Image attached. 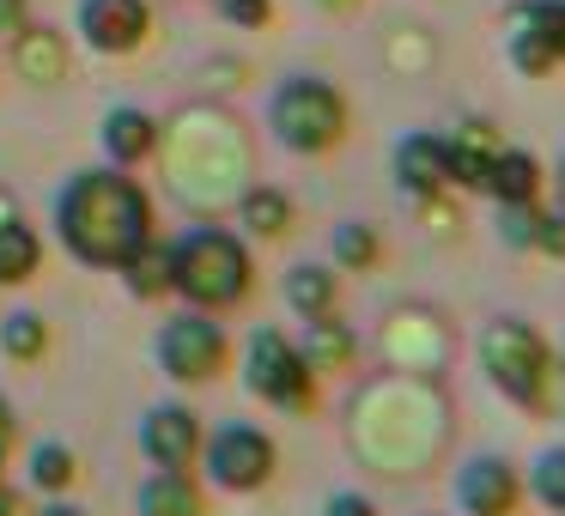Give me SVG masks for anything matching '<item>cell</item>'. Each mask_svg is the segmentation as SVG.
I'll return each mask as SVG.
<instances>
[{
  "label": "cell",
  "mask_w": 565,
  "mask_h": 516,
  "mask_svg": "<svg viewBox=\"0 0 565 516\" xmlns=\"http://www.w3.org/2000/svg\"><path fill=\"white\" fill-rule=\"evenodd\" d=\"M55 232L62 249L86 268H128L140 244H152V201L140 195L135 176L116 171H79L55 195Z\"/></svg>",
  "instance_id": "cell-1"
},
{
  "label": "cell",
  "mask_w": 565,
  "mask_h": 516,
  "mask_svg": "<svg viewBox=\"0 0 565 516\" xmlns=\"http://www.w3.org/2000/svg\"><path fill=\"white\" fill-rule=\"evenodd\" d=\"M171 292L195 310H232L249 298V249L220 225H201L183 244H171Z\"/></svg>",
  "instance_id": "cell-2"
},
{
  "label": "cell",
  "mask_w": 565,
  "mask_h": 516,
  "mask_svg": "<svg viewBox=\"0 0 565 516\" xmlns=\"http://www.w3.org/2000/svg\"><path fill=\"white\" fill-rule=\"evenodd\" d=\"M480 365H487L492 389L516 407H547L553 401V346L541 341L529 322L516 316H492L480 329Z\"/></svg>",
  "instance_id": "cell-3"
},
{
  "label": "cell",
  "mask_w": 565,
  "mask_h": 516,
  "mask_svg": "<svg viewBox=\"0 0 565 516\" xmlns=\"http://www.w3.org/2000/svg\"><path fill=\"white\" fill-rule=\"evenodd\" d=\"M268 128H274V140H280L286 152L317 159V152H329V147L347 140V98L329 86V79L298 74V79H286V86H274Z\"/></svg>",
  "instance_id": "cell-4"
},
{
  "label": "cell",
  "mask_w": 565,
  "mask_h": 516,
  "mask_svg": "<svg viewBox=\"0 0 565 516\" xmlns=\"http://www.w3.org/2000/svg\"><path fill=\"white\" fill-rule=\"evenodd\" d=\"M244 383L280 413H310L317 407V370H310L305 346L286 341L280 329H256L244 353Z\"/></svg>",
  "instance_id": "cell-5"
},
{
  "label": "cell",
  "mask_w": 565,
  "mask_h": 516,
  "mask_svg": "<svg viewBox=\"0 0 565 516\" xmlns=\"http://www.w3.org/2000/svg\"><path fill=\"white\" fill-rule=\"evenodd\" d=\"M201 474L220 492H256L274 474V438L256 426H220L201 438Z\"/></svg>",
  "instance_id": "cell-6"
},
{
  "label": "cell",
  "mask_w": 565,
  "mask_h": 516,
  "mask_svg": "<svg viewBox=\"0 0 565 516\" xmlns=\"http://www.w3.org/2000/svg\"><path fill=\"white\" fill-rule=\"evenodd\" d=\"M159 358L177 383H213L225 370V329L207 310H183V316L164 322L159 334Z\"/></svg>",
  "instance_id": "cell-7"
},
{
  "label": "cell",
  "mask_w": 565,
  "mask_h": 516,
  "mask_svg": "<svg viewBox=\"0 0 565 516\" xmlns=\"http://www.w3.org/2000/svg\"><path fill=\"white\" fill-rule=\"evenodd\" d=\"M152 31L147 0H79V37L98 55H135Z\"/></svg>",
  "instance_id": "cell-8"
},
{
  "label": "cell",
  "mask_w": 565,
  "mask_h": 516,
  "mask_svg": "<svg viewBox=\"0 0 565 516\" xmlns=\"http://www.w3.org/2000/svg\"><path fill=\"white\" fill-rule=\"evenodd\" d=\"M456 504H462V516H516V504H523V474H516L504 455H475V462L456 474Z\"/></svg>",
  "instance_id": "cell-9"
},
{
  "label": "cell",
  "mask_w": 565,
  "mask_h": 516,
  "mask_svg": "<svg viewBox=\"0 0 565 516\" xmlns=\"http://www.w3.org/2000/svg\"><path fill=\"white\" fill-rule=\"evenodd\" d=\"M140 450H147L152 467H189L201 455V419L189 407L164 401L140 419Z\"/></svg>",
  "instance_id": "cell-10"
},
{
  "label": "cell",
  "mask_w": 565,
  "mask_h": 516,
  "mask_svg": "<svg viewBox=\"0 0 565 516\" xmlns=\"http://www.w3.org/2000/svg\"><path fill=\"white\" fill-rule=\"evenodd\" d=\"M511 147V140L499 135L492 122H462L456 135H444V159H450V183L462 189H480L487 195V176L492 164H499V152Z\"/></svg>",
  "instance_id": "cell-11"
},
{
  "label": "cell",
  "mask_w": 565,
  "mask_h": 516,
  "mask_svg": "<svg viewBox=\"0 0 565 516\" xmlns=\"http://www.w3.org/2000/svg\"><path fill=\"white\" fill-rule=\"evenodd\" d=\"M395 176L407 195L431 201L450 189V159H444V135H402L395 140Z\"/></svg>",
  "instance_id": "cell-12"
},
{
  "label": "cell",
  "mask_w": 565,
  "mask_h": 516,
  "mask_svg": "<svg viewBox=\"0 0 565 516\" xmlns=\"http://www.w3.org/2000/svg\"><path fill=\"white\" fill-rule=\"evenodd\" d=\"M499 232L511 249H541V256H565V225L553 207H541V201H511V207H499Z\"/></svg>",
  "instance_id": "cell-13"
},
{
  "label": "cell",
  "mask_w": 565,
  "mask_h": 516,
  "mask_svg": "<svg viewBox=\"0 0 565 516\" xmlns=\"http://www.w3.org/2000/svg\"><path fill=\"white\" fill-rule=\"evenodd\" d=\"M98 140H104V152H110L116 171H128V164L152 159V147H159V122H152L147 110H128V104H122V110L104 116Z\"/></svg>",
  "instance_id": "cell-14"
},
{
  "label": "cell",
  "mask_w": 565,
  "mask_h": 516,
  "mask_svg": "<svg viewBox=\"0 0 565 516\" xmlns=\"http://www.w3.org/2000/svg\"><path fill=\"white\" fill-rule=\"evenodd\" d=\"M13 67L19 79H38V86L67 79V37L62 31H13Z\"/></svg>",
  "instance_id": "cell-15"
},
{
  "label": "cell",
  "mask_w": 565,
  "mask_h": 516,
  "mask_svg": "<svg viewBox=\"0 0 565 516\" xmlns=\"http://www.w3.org/2000/svg\"><path fill=\"white\" fill-rule=\"evenodd\" d=\"M487 195L499 201V207H511V201H541V164H535V152L504 147L499 164H492V176H487Z\"/></svg>",
  "instance_id": "cell-16"
},
{
  "label": "cell",
  "mask_w": 565,
  "mask_h": 516,
  "mask_svg": "<svg viewBox=\"0 0 565 516\" xmlns=\"http://www.w3.org/2000/svg\"><path fill=\"white\" fill-rule=\"evenodd\" d=\"M140 516H201V486L183 467H159L140 486Z\"/></svg>",
  "instance_id": "cell-17"
},
{
  "label": "cell",
  "mask_w": 565,
  "mask_h": 516,
  "mask_svg": "<svg viewBox=\"0 0 565 516\" xmlns=\"http://www.w3.org/2000/svg\"><path fill=\"white\" fill-rule=\"evenodd\" d=\"M38 268H43L38 232H31L19 213H7V219H0V286H25Z\"/></svg>",
  "instance_id": "cell-18"
},
{
  "label": "cell",
  "mask_w": 565,
  "mask_h": 516,
  "mask_svg": "<svg viewBox=\"0 0 565 516\" xmlns=\"http://www.w3.org/2000/svg\"><path fill=\"white\" fill-rule=\"evenodd\" d=\"M286 304H292L305 322L334 316V273L317 268V261H298V268L286 273Z\"/></svg>",
  "instance_id": "cell-19"
},
{
  "label": "cell",
  "mask_w": 565,
  "mask_h": 516,
  "mask_svg": "<svg viewBox=\"0 0 565 516\" xmlns=\"http://www.w3.org/2000/svg\"><path fill=\"white\" fill-rule=\"evenodd\" d=\"M353 353H359V341H353V329H347V322H334V316L310 322V341H305L310 370H341V365H353Z\"/></svg>",
  "instance_id": "cell-20"
},
{
  "label": "cell",
  "mask_w": 565,
  "mask_h": 516,
  "mask_svg": "<svg viewBox=\"0 0 565 516\" xmlns=\"http://www.w3.org/2000/svg\"><path fill=\"white\" fill-rule=\"evenodd\" d=\"M128 292L135 298H164L171 292V244H159V237H152V244H140L135 256H128Z\"/></svg>",
  "instance_id": "cell-21"
},
{
  "label": "cell",
  "mask_w": 565,
  "mask_h": 516,
  "mask_svg": "<svg viewBox=\"0 0 565 516\" xmlns=\"http://www.w3.org/2000/svg\"><path fill=\"white\" fill-rule=\"evenodd\" d=\"M237 219L256 237H280L286 225H292V201H286L280 189H249V195L237 201Z\"/></svg>",
  "instance_id": "cell-22"
},
{
  "label": "cell",
  "mask_w": 565,
  "mask_h": 516,
  "mask_svg": "<svg viewBox=\"0 0 565 516\" xmlns=\"http://www.w3.org/2000/svg\"><path fill=\"white\" fill-rule=\"evenodd\" d=\"M43 346H50V329H43L38 310H13V316L0 322V353L7 358L31 365V358H43Z\"/></svg>",
  "instance_id": "cell-23"
},
{
  "label": "cell",
  "mask_w": 565,
  "mask_h": 516,
  "mask_svg": "<svg viewBox=\"0 0 565 516\" xmlns=\"http://www.w3.org/2000/svg\"><path fill=\"white\" fill-rule=\"evenodd\" d=\"M529 492H535V504H547V510L565 516V443H553V450L535 455V467H529Z\"/></svg>",
  "instance_id": "cell-24"
},
{
  "label": "cell",
  "mask_w": 565,
  "mask_h": 516,
  "mask_svg": "<svg viewBox=\"0 0 565 516\" xmlns=\"http://www.w3.org/2000/svg\"><path fill=\"white\" fill-rule=\"evenodd\" d=\"M31 486H43V492L74 486V450H67V443H38V450H31Z\"/></svg>",
  "instance_id": "cell-25"
},
{
  "label": "cell",
  "mask_w": 565,
  "mask_h": 516,
  "mask_svg": "<svg viewBox=\"0 0 565 516\" xmlns=\"http://www.w3.org/2000/svg\"><path fill=\"white\" fill-rule=\"evenodd\" d=\"M334 261H341V268H353V273H365L371 261H377V232H371V225H341V232H334Z\"/></svg>",
  "instance_id": "cell-26"
},
{
  "label": "cell",
  "mask_w": 565,
  "mask_h": 516,
  "mask_svg": "<svg viewBox=\"0 0 565 516\" xmlns=\"http://www.w3.org/2000/svg\"><path fill=\"white\" fill-rule=\"evenodd\" d=\"M523 13L535 19V31L547 37L553 62L565 67V0H523Z\"/></svg>",
  "instance_id": "cell-27"
},
{
  "label": "cell",
  "mask_w": 565,
  "mask_h": 516,
  "mask_svg": "<svg viewBox=\"0 0 565 516\" xmlns=\"http://www.w3.org/2000/svg\"><path fill=\"white\" fill-rule=\"evenodd\" d=\"M322 516H377V504H371L365 492H334V498L322 504Z\"/></svg>",
  "instance_id": "cell-28"
},
{
  "label": "cell",
  "mask_w": 565,
  "mask_h": 516,
  "mask_svg": "<svg viewBox=\"0 0 565 516\" xmlns=\"http://www.w3.org/2000/svg\"><path fill=\"white\" fill-rule=\"evenodd\" d=\"M220 7H225V19H237V25H268V13H274L268 0H220Z\"/></svg>",
  "instance_id": "cell-29"
},
{
  "label": "cell",
  "mask_w": 565,
  "mask_h": 516,
  "mask_svg": "<svg viewBox=\"0 0 565 516\" xmlns=\"http://www.w3.org/2000/svg\"><path fill=\"white\" fill-rule=\"evenodd\" d=\"M13 438H19V419H13V407H7V395H0V467L13 455Z\"/></svg>",
  "instance_id": "cell-30"
},
{
  "label": "cell",
  "mask_w": 565,
  "mask_h": 516,
  "mask_svg": "<svg viewBox=\"0 0 565 516\" xmlns=\"http://www.w3.org/2000/svg\"><path fill=\"white\" fill-rule=\"evenodd\" d=\"M25 31V0H0V37Z\"/></svg>",
  "instance_id": "cell-31"
},
{
  "label": "cell",
  "mask_w": 565,
  "mask_h": 516,
  "mask_svg": "<svg viewBox=\"0 0 565 516\" xmlns=\"http://www.w3.org/2000/svg\"><path fill=\"white\" fill-rule=\"evenodd\" d=\"M553 213H559V225H565V159L553 164Z\"/></svg>",
  "instance_id": "cell-32"
},
{
  "label": "cell",
  "mask_w": 565,
  "mask_h": 516,
  "mask_svg": "<svg viewBox=\"0 0 565 516\" xmlns=\"http://www.w3.org/2000/svg\"><path fill=\"white\" fill-rule=\"evenodd\" d=\"M0 516H19V498H13L7 486H0Z\"/></svg>",
  "instance_id": "cell-33"
},
{
  "label": "cell",
  "mask_w": 565,
  "mask_h": 516,
  "mask_svg": "<svg viewBox=\"0 0 565 516\" xmlns=\"http://www.w3.org/2000/svg\"><path fill=\"white\" fill-rule=\"evenodd\" d=\"M322 13H347V7H359V0H317Z\"/></svg>",
  "instance_id": "cell-34"
},
{
  "label": "cell",
  "mask_w": 565,
  "mask_h": 516,
  "mask_svg": "<svg viewBox=\"0 0 565 516\" xmlns=\"http://www.w3.org/2000/svg\"><path fill=\"white\" fill-rule=\"evenodd\" d=\"M38 516H79L74 504H50V510H38Z\"/></svg>",
  "instance_id": "cell-35"
}]
</instances>
